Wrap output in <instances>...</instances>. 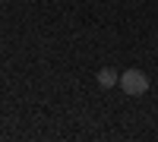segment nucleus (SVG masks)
I'll return each mask as SVG.
<instances>
[{"label":"nucleus","instance_id":"1","mask_svg":"<svg viewBox=\"0 0 158 142\" xmlns=\"http://www.w3.org/2000/svg\"><path fill=\"white\" fill-rule=\"evenodd\" d=\"M120 88H123L127 95L139 98V95H146V92H149V76L142 73V70H127V73L120 76Z\"/></svg>","mask_w":158,"mask_h":142},{"label":"nucleus","instance_id":"2","mask_svg":"<svg viewBox=\"0 0 158 142\" xmlns=\"http://www.w3.org/2000/svg\"><path fill=\"white\" fill-rule=\"evenodd\" d=\"M98 85L101 88H114V85H120V76L114 70H98Z\"/></svg>","mask_w":158,"mask_h":142}]
</instances>
